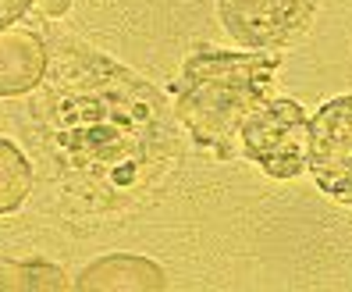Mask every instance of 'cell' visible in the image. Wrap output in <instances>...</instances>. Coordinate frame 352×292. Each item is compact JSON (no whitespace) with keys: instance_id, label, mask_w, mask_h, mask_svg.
I'll list each match as a JSON object with an SVG mask.
<instances>
[{"instance_id":"cell-2","label":"cell","mask_w":352,"mask_h":292,"mask_svg":"<svg viewBox=\"0 0 352 292\" xmlns=\"http://www.w3.org/2000/svg\"><path fill=\"white\" fill-rule=\"evenodd\" d=\"M281 57L278 54H239L206 47L196 50L182 68L175 114L199 146L224 150L242 129V121L274 93Z\"/></svg>"},{"instance_id":"cell-9","label":"cell","mask_w":352,"mask_h":292,"mask_svg":"<svg viewBox=\"0 0 352 292\" xmlns=\"http://www.w3.org/2000/svg\"><path fill=\"white\" fill-rule=\"evenodd\" d=\"M32 4H36V0H0V29L22 22Z\"/></svg>"},{"instance_id":"cell-5","label":"cell","mask_w":352,"mask_h":292,"mask_svg":"<svg viewBox=\"0 0 352 292\" xmlns=\"http://www.w3.org/2000/svg\"><path fill=\"white\" fill-rule=\"evenodd\" d=\"M320 0H217L224 32L250 50H278L314 22Z\"/></svg>"},{"instance_id":"cell-4","label":"cell","mask_w":352,"mask_h":292,"mask_svg":"<svg viewBox=\"0 0 352 292\" xmlns=\"http://www.w3.org/2000/svg\"><path fill=\"white\" fill-rule=\"evenodd\" d=\"M306 171L320 193L352 207V93L327 100L309 118Z\"/></svg>"},{"instance_id":"cell-8","label":"cell","mask_w":352,"mask_h":292,"mask_svg":"<svg viewBox=\"0 0 352 292\" xmlns=\"http://www.w3.org/2000/svg\"><path fill=\"white\" fill-rule=\"evenodd\" d=\"M32 193V164L11 139L0 136V214H14Z\"/></svg>"},{"instance_id":"cell-6","label":"cell","mask_w":352,"mask_h":292,"mask_svg":"<svg viewBox=\"0 0 352 292\" xmlns=\"http://www.w3.org/2000/svg\"><path fill=\"white\" fill-rule=\"evenodd\" d=\"M50 50L43 36L22 25L0 29V96H25L36 93L47 75Z\"/></svg>"},{"instance_id":"cell-10","label":"cell","mask_w":352,"mask_h":292,"mask_svg":"<svg viewBox=\"0 0 352 292\" xmlns=\"http://www.w3.org/2000/svg\"><path fill=\"white\" fill-rule=\"evenodd\" d=\"M72 8V0H39V11H43L47 18H60Z\"/></svg>"},{"instance_id":"cell-1","label":"cell","mask_w":352,"mask_h":292,"mask_svg":"<svg viewBox=\"0 0 352 292\" xmlns=\"http://www.w3.org/2000/svg\"><path fill=\"white\" fill-rule=\"evenodd\" d=\"M32 121L50 157L57 189L93 214L150 203L182 160L178 114L146 79L107 54L57 39L54 72L43 75Z\"/></svg>"},{"instance_id":"cell-7","label":"cell","mask_w":352,"mask_h":292,"mask_svg":"<svg viewBox=\"0 0 352 292\" xmlns=\"http://www.w3.org/2000/svg\"><path fill=\"white\" fill-rule=\"evenodd\" d=\"M75 289H86V292L89 289H168V275L150 257L111 253L82 271L75 278Z\"/></svg>"},{"instance_id":"cell-3","label":"cell","mask_w":352,"mask_h":292,"mask_svg":"<svg viewBox=\"0 0 352 292\" xmlns=\"http://www.w3.org/2000/svg\"><path fill=\"white\" fill-rule=\"evenodd\" d=\"M242 154L271 178H299L309 154V118L299 100L267 96L239 129Z\"/></svg>"}]
</instances>
